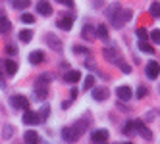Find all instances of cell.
Segmentation results:
<instances>
[{"mask_svg":"<svg viewBox=\"0 0 160 144\" xmlns=\"http://www.w3.org/2000/svg\"><path fill=\"white\" fill-rule=\"evenodd\" d=\"M158 10H160V4H158V2H152V4H151V16H152V17H158V16H160Z\"/></svg>","mask_w":160,"mask_h":144,"instance_id":"obj_29","label":"cell"},{"mask_svg":"<svg viewBox=\"0 0 160 144\" xmlns=\"http://www.w3.org/2000/svg\"><path fill=\"white\" fill-rule=\"evenodd\" d=\"M23 123H25V125H39L41 121H39V115H37V112H31V109H25V114H23Z\"/></svg>","mask_w":160,"mask_h":144,"instance_id":"obj_7","label":"cell"},{"mask_svg":"<svg viewBox=\"0 0 160 144\" xmlns=\"http://www.w3.org/2000/svg\"><path fill=\"white\" fill-rule=\"evenodd\" d=\"M29 62H31L33 65L42 63V62H44V52H42V50H35V52H31V54H29Z\"/></svg>","mask_w":160,"mask_h":144,"instance_id":"obj_15","label":"cell"},{"mask_svg":"<svg viewBox=\"0 0 160 144\" xmlns=\"http://www.w3.org/2000/svg\"><path fill=\"white\" fill-rule=\"evenodd\" d=\"M81 37H83L85 40H89V39H95V27L85 25V27H83V33H81Z\"/></svg>","mask_w":160,"mask_h":144,"instance_id":"obj_24","label":"cell"},{"mask_svg":"<svg viewBox=\"0 0 160 144\" xmlns=\"http://www.w3.org/2000/svg\"><path fill=\"white\" fill-rule=\"evenodd\" d=\"M0 88H6V81L2 79V75H0Z\"/></svg>","mask_w":160,"mask_h":144,"instance_id":"obj_40","label":"cell"},{"mask_svg":"<svg viewBox=\"0 0 160 144\" xmlns=\"http://www.w3.org/2000/svg\"><path fill=\"white\" fill-rule=\"evenodd\" d=\"M139 48H141V52H147V54H154V48L151 46V44H147V42H139Z\"/></svg>","mask_w":160,"mask_h":144,"instance_id":"obj_28","label":"cell"},{"mask_svg":"<svg viewBox=\"0 0 160 144\" xmlns=\"http://www.w3.org/2000/svg\"><path fill=\"white\" fill-rule=\"evenodd\" d=\"M52 81V75H48V73H42L39 79H37V85H41V86H48V83Z\"/></svg>","mask_w":160,"mask_h":144,"instance_id":"obj_26","label":"cell"},{"mask_svg":"<svg viewBox=\"0 0 160 144\" xmlns=\"http://www.w3.org/2000/svg\"><path fill=\"white\" fill-rule=\"evenodd\" d=\"M102 56H104L110 63H116V65H120V63H122V56H120V52L114 48V46L104 48V50H102Z\"/></svg>","mask_w":160,"mask_h":144,"instance_id":"obj_4","label":"cell"},{"mask_svg":"<svg viewBox=\"0 0 160 144\" xmlns=\"http://www.w3.org/2000/svg\"><path fill=\"white\" fill-rule=\"evenodd\" d=\"M93 142L95 144H102V142H106L108 140V131L106 129H98V131H93Z\"/></svg>","mask_w":160,"mask_h":144,"instance_id":"obj_8","label":"cell"},{"mask_svg":"<svg viewBox=\"0 0 160 144\" xmlns=\"http://www.w3.org/2000/svg\"><path fill=\"white\" fill-rule=\"evenodd\" d=\"M95 37L102 39V40H108V27H106V25H97V31H95Z\"/></svg>","mask_w":160,"mask_h":144,"instance_id":"obj_18","label":"cell"},{"mask_svg":"<svg viewBox=\"0 0 160 144\" xmlns=\"http://www.w3.org/2000/svg\"><path fill=\"white\" fill-rule=\"evenodd\" d=\"M131 16H133L131 10H120L114 17H110V23H112V27L120 29V27H123V23H128V21L131 19Z\"/></svg>","mask_w":160,"mask_h":144,"instance_id":"obj_2","label":"cell"},{"mask_svg":"<svg viewBox=\"0 0 160 144\" xmlns=\"http://www.w3.org/2000/svg\"><path fill=\"white\" fill-rule=\"evenodd\" d=\"M37 115H39V121L42 123V121H44V119H47V117L50 115V108H48V104H42L41 112H37Z\"/></svg>","mask_w":160,"mask_h":144,"instance_id":"obj_22","label":"cell"},{"mask_svg":"<svg viewBox=\"0 0 160 144\" xmlns=\"http://www.w3.org/2000/svg\"><path fill=\"white\" fill-rule=\"evenodd\" d=\"M131 127H133V132L135 135H139V137H143L145 140H152V132H151V129H147L141 121H131Z\"/></svg>","mask_w":160,"mask_h":144,"instance_id":"obj_3","label":"cell"},{"mask_svg":"<svg viewBox=\"0 0 160 144\" xmlns=\"http://www.w3.org/2000/svg\"><path fill=\"white\" fill-rule=\"evenodd\" d=\"M10 104H12L16 109H27L29 108V100H27L25 96H21V94L12 96V98H10Z\"/></svg>","mask_w":160,"mask_h":144,"instance_id":"obj_6","label":"cell"},{"mask_svg":"<svg viewBox=\"0 0 160 144\" xmlns=\"http://www.w3.org/2000/svg\"><path fill=\"white\" fill-rule=\"evenodd\" d=\"M151 40H152V42H156V44L160 42V33H158V29L151 33Z\"/></svg>","mask_w":160,"mask_h":144,"instance_id":"obj_35","label":"cell"},{"mask_svg":"<svg viewBox=\"0 0 160 144\" xmlns=\"http://www.w3.org/2000/svg\"><path fill=\"white\" fill-rule=\"evenodd\" d=\"M10 27H12V23H10L8 17H6L2 12H0V35H2V33H8Z\"/></svg>","mask_w":160,"mask_h":144,"instance_id":"obj_17","label":"cell"},{"mask_svg":"<svg viewBox=\"0 0 160 144\" xmlns=\"http://www.w3.org/2000/svg\"><path fill=\"white\" fill-rule=\"evenodd\" d=\"M158 62H148V65H147V77L148 79H156L158 77Z\"/></svg>","mask_w":160,"mask_h":144,"instance_id":"obj_13","label":"cell"},{"mask_svg":"<svg viewBox=\"0 0 160 144\" xmlns=\"http://www.w3.org/2000/svg\"><path fill=\"white\" fill-rule=\"evenodd\" d=\"M120 10H122V6H120L118 2H114L112 6H108V8H106V12H104V16H106V17H114V16H116V14L120 12Z\"/></svg>","mask_w":160,"mask_h":144,"instance_id":"obj_21","label":"cell"},{"mask_svg":"<svg viewBox=\"0 0 160 144\" xmlns=\"http://www.w3.org/2000/svg\"><path fill=\"white\" fill-rule=\"evenodd\" d=\"M93 85H95V77L89 75L87 79H85V88H93Z\"/></svg>","mask_w":160,"mask_h":144,"instance_id":"obj_33","label":"cell"},{"mask_svg":"<svg viewBox=\"0 0 160 144\" xmlns=\"http://www.w3.org/2000/svg\"><path fill=\"white\" fill-rule=\"evenodd\" d=\"M21 21H23V23H35V17H33L31 14H23L21 16Z\"/></svg>","mask_w":160,"mask_h":144,"instance_id":"obj_31","label":"cell"},{"mask_svg":"<svg viewBox=\"0 0 160 144\" xmlns=\"http://www.w3.org/2000/svg\"><path fill=\"white\" fill-rule=\"evenodd\" d=\"M23 140H25V144H39V135L35 131H27L23 135Z\"/></svg>","mask_w":160,"mask_h":144,"instance_id":"obj_16","label":"cell"},{"mask_svg":"<svg viewBox=\"0 0 160 144\" xmlns=\"http://www.w3.org/2000/svg\"><path fill=\"white\" fill-rule=\"evenodd\" d=\"M58 2H60V4H66L68 8H72V6H73V0H58Z\"/></svg>","mask_w":160,"mask_h":144,"instance_id":"obj_38","label":"cell"},{"mask_svg":"<svg viewBox=\"0 0 160 144\" xmlns=\"http://www.w3.org/2000/svg\"><path fill=\"white\" fill-rule=\"evenodd\" d=\"M70 104H72L70 100H64V102H62V108H64V109H68V108H70Z\"/></svg>","mask_w":160,"mask_h":144,"instance_id":"obj_39","label":"cell"},{"mask_svg":"<svg viewBox=\"0 0 160 144\" xmlns=\"http://www.w3.org/2000/svg\"><path fill=\"white\" fill-rule=\"evenodd\" d=\"M12 135H14V127L12 125H4L2 127V137L6 140H10V138H12Z\"/></svg>","mask_w":160,"mask_h":144,"instance_id":"obj_27","label":"cell"},{"mask_svg":"<svg viewBox=\"0 0 160 144\" xmlns=\"http://www.w3.org/2000/svg\"><path fill=\"white\" fill-rule=\"evenodd\" d=\"M118 98H120V100L122 102H128L129 100V98H131V88L128 86V85H123V86H118Z\"/></svg>","mask_w":160,"mask_h":144,"instance_id":"obj_12","label":"cell"},{"mask_svg":"<svg viewBox=\"0 0 160 144\" xmlns=\"http://www.w3.org/2000/svg\"><path fill=\"white\" fill-rule=\"evenodd\" d=\"M73 54H89V50L85 46H77V44H75V46H73Z\"/></svg>","mask_w":160,"mask_h":144,"instance_id":"obj_34","label":"cell"},{"mask_svg":"<svg viewBox=\"0 0 160 144\" xmlns=\"http://www.w3.org/2000/svg\"><path fill=\"white\" fill-rule=\"evenodd\" d=\"M47 96H48V86L37 85L35 88H33V98H35V100H44Z\"/></svg>","mask_w":160,"mask_h":144,"instance_id":"obj_11","label":"cell"},{"mask_svg":"<svg viewBox=\"0 0 160 144\" xmlns=\"http://www.w3.org/2000/svg\"><path fill=\"white\" fill-rule=\"evenodd\" d=\"M72 23H73V17H62V19H58V27L64 29V31H70Z\"/></svg>","mask_w":160,"mask_h":144,"instance_id":"obj_20","label":"cell"},{"mask_svg":"<svg viewBox=\"0 0 160 144\" xmlns=\"http://www.w3.org/2000/svg\"><path fill=\"white\" fill-rule=\"evenodd\" d=\"M122 144H131V142H122Z\"/></svg>","mask_w":160,"mask_h":144,"instance_id":"obj_41","label":"cell"},{"mask_svg":"<svg viewBox=\"0 0 160 144\" xmlns=\"http://www.w3.org/2000/svg\"><path fill=\"white\" fill-rule=\"evenodd\" d=\"M12 6H14L16 10H27V8L31 6V0H14Z\"/></svg>","mask_w":160,"mask_h":144,"instance_id":"obj_23","label":"cell"},{"mask_svg":"<svg viewBox=\"0 0 160 144\" xmlns=\"http://www.w3.org/2000/svg\"><path fill=\"white\" fill-rule=\"evenodd\" d=\"M108 96H110L108 88H104V86H95V91H93V98H95V100L102 102V100H106Z\"/></svg>","mask_w":160,"mask_h":144,"instance_id":"obj_10","label":"cell"},{"mask_svg":"<svg viewBox=\"0 0 160 144\" xmlns=\"http://www.w3.org/2000/svg\"><path fill=\"white\" fill-rule=\"evenodd\" d=\"M87 127H89V119H87V117L81 119V123H75V125H72V127H64V131H62L64 142H68V144L77 142L79 138H81V135L87 131Z\"/></svg>","mask_w":160,"mask_h":144,"instance_id":"obj_1","label":"cell"},{"mask_svg":"<svg viewBox=\"0 0 160 144\" xmlns=\"http://www.w3.org/2000/svg\"><path fill=\"white\" fill-rule=\"evenodd\" d=\"M4 67H6L8 75H16L18 73V63L14 60H4Z\"/></svg>","mask_w":160,"mask_h":144,"instance_id":"obj_19","label":"cell"},{"mask_svg":"<svg viewBox=\"0 0 160 144\" xmlns=\"http://www.w3.org/2000/svg\"><path fill=\"white\" fill-rule=\"evenodd\" d=\"M6 52H8V54H16V52H18V48L10 44V46H6Z\"/></svg>","mask_w":160,"mask_h":144,"instance_id":"obj_37","label":"cell"},{"mask_svg":"<svg viewBox=\"0 0 160 144\" xmlns=\"http://www.w3.org/2000/svg\"><path fill=\"white\" fill-rule=\"evenodd\" d=\"M79 79H81V73H79V71H75V69H72V71L64 73V81H66V83H70V85L77 83Z\"/></svg>","mask_w":160,"mask_h":144,"instance_id":"obj_14","label":"cell"},{"mask_svg":"<svg viewBox=\"0 0 160 144\" xmlns=\"http://www.w3.org/2000/svg\"><path fill=\"white\" fill-rule=\"evenodd\" d=\"M145 96H147V86L141 85L139 88H137V98H145Z\"/></svg>","mask_w":160,"mask_h":144,"instance_id":"obj_32","label":"cell"},{"mask_svg":"<svg viewBox=\"0 0 160 144\" xmlns=\"http://www.w3.org/2000/svg\"><path fill=\"white\" fill-rule=\"evenodd\" d=\"M135 33H137V37H139V42H147V37H148V35H147L145 29H137Z\"/></svg>","mask_w":160,"mask_h":144,"instance_id":"obj_30","label":"cell"},{"mask_svg":"<svg viewBox=\"0 0 160 144\" xmlns=\"http://www.w3.org/2000/svg\"><path fill=\"white\" fill-rule=\"evenodd\" d=\"M37 12L41 16H50L52 14V6H50L48 0H39L37 2Z\"/></svg>","mask_w":160,"mask_h":144,"instance_id":"obj_9","label":"cell"},{"mask_svg":"<svg viewBox=\"0 0 160 144\" xmlns=\"http://www.w3.org/2000/svg\"><path fill=\"white\" fill-rule=\"evenodd\" d=\"M31 39H33V31H31V29L19 31V40H21V42H29Z\"/></svg>","mask_w":160,"mask_h":144,"instance_id":"obj_25","label":"cell"},{"mask_svg":"<svg viewBox=\"0 0 160 144\" xmlns=\"http://www.w3.org/2000/svg\"><path fill=\"white\" fill-rule=\"evenodd\" d=\"M44 42H47L54 52H62V40L56 37L54 33H47V35H44Z\"/></svg>","mask_w":160,"mask_h":144,"instance_id":"obj_5","label":"cell"},{"mask_svg":"<svg viewBox=\"0 0 160 144\" xmlns=\"http://www.w3.org/2000/svg\"><path fill=\"white\" fill-rule=\"evenodd\" d=\"M120 69H122L123 73H131V65H128V63L122 62V63H120Z\"/></svg>","mask_w":160,"mask_h":144,"instance_id":"obj_36","label":"cell"}]
</instances>
